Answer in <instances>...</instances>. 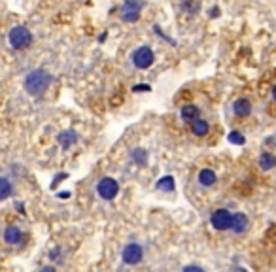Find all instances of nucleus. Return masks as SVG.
I'll return each mask as SVG.
<instances>
[{"mask_svg":"<svg viewBox=\"0 0 276 272\" xmlns=\"http://www.w3.org/2000/svg\"><path fill=\"white\" fill-rule=\"evenodd\" d=\"M104 40H106V32H102V34L98 36V42H104Z\"/></svg>","mask_w":276,"mask_h":272,"instance_id":"c85d7f7f","label":"nucleus"},{"mask_svg":"<svg viewBox=\"0 0 276 272\" xmlns=\"http://www.w3.org/2000/svg\"><path fill=\"white\" fill-rule=\"evenodd\" d=\"M131 159L134 164H138V166H146L148 164V151L142 148H136L131 151Z\"/></svg>","mask_w":276,"mask_h":272,"instance_id":"a211bd4d","label":"nucleus"},{"mask_svg":"<svg viewBox=\"0 0 276 272\" xmlns=\"http://www.w3.org/2000/svg\"><path fill=\"white\" fill-rule=\"evenodd\" d=\"M132 64L136 66V68H140V70H146V68H150L153 61H155V55H153V51L152 48H148V46H142V48H138V50L132 51V57H131Z\"/></svg>","mask_w":276,"mask_h":272,"instance_id":"20e7f679","label":"nucleus"},{"mask_svg":"<svg viewBox=\"0 0 276 272\" xmlns=\"http://www.w3.org/2000/svg\"><path fill=\"white\" fill-rule=\"evenodd\" d=\"M248 227H250V219H248V216L246 214H242V212H237V214H233V219H231V233H235V235H244L246 231H248Z\"/></svg>","mask_w":276,"mask_h":272,"instance_id":"1a4fd4ad","label":"nucleus"},{"mask_svg":"<svg viewBox=\"0 0 276 272\" xmlns=\"http://www.w3.org/2000/svg\"><path fill=\"white\" fill-rule=\"evenodd\" d=\"M233 111H235V115L240 117V119H244V117H248L250 113H252V102L248 99H244V97H240L239 100H235V104H233Z\"/></svg>","mask_w":276,"mask_h":272,"instance_id":"9d476101","label":"nucleus"},{"mask_svg":"<svg viewBox=\"0 0 276 272\" xmlns=\"http://www.w3.org/2000/svg\"><path fill=\"white\" fill-rule=\"evenodd\" d=\"M49 259H51V261H57V263H61V261H62V247H61V246L53 247V249L49 251Z\"/></svg>","mask_w":276,"mask_h":272,"instance_id":"412c9836","label":"nucleus"},{"mask_svg":"<svg viewBox=\"0 0 276 272\" xmlns=\"http://www.w3.org/2000/svg\"><path fill=\"white\" fill-rule=\"evenodd\" d=\"M208 131H210V125H208V121L201 119V117L191 123V133L195 136H206L208 135Z\"/></svg>","mask_w":276,"mask_h":272,"instance_id":"f3484780","label":"nucleus"},{"mask_svg":"<svg viewBox=\"0 0 276 272\" xmlns=\"http://www.w3.org/2000/svg\"><path fill=\"white\" fill-rule=\"evenodd\" d=\"M40 272H57V271H55V267H42Z\"/></svg>","mask_w":276,"mask_h":272,"instance_id":"a878e982","label":"nucleus"},{"mask_svg":"<svg viewBox=\"0 0 276 272\" xmlns=\"http://www.w3.org/2000/svg\"><path fill=\"white\" fill-rule=\"evenodd\" d=\"M155 187L159 191H163V193H172L176 189V184H174V178L172 176H163L155 184Z\"/></svg>","mask_w":276,"mask_h":272,"instance_id":"dca6fc26","label":"nucleus"},{"mask_svg":"<svg viewBox=\"0 0 276 272\" xmlns=\"http://www.w3.org/2000/svg\"><path fill=\"white\" fill-rule=\"evenodd\" d=\"M199 115H201L199 106H195V104H184V106H182L180 117L184 119V121L193 123V121H197V119H199Z\"/></svg>","mask_w":276,"mask_h":272,"instance_id":"f8f14e48","label":"nucleus"},{"mask_svg":"<svg viewBox=\"0 0 276 272\" xmlns=\"http://www.w3.org/2000/svg\"><path fill=\"white\" fill-rule=\"evenodd\" d=\"M96 193H98V197L104 198V200H114L118 197V193H120V184L114 178H102L96 184Z\"/></svg>","mask_w":276,"mask_h":272,"instance_id":"423d86ee","label":"nucleus"},{"mask_svg":"<svg viewBox=\"0 0 276 272\" xmlns=\"http://www.w3.org/2000/svg\"><path fill=\"white\" fill-rule=\"evenodd\" d=\"M13 193H15V187H13L12 180L0 176V200H6V198L13 197Z\"/></svg>","mask_w":276,"mask_h":272,"instance_id":"4468645a","label":"nucleus"},{"mask_svg":"<svg viewBox=\"0 0 276 272\" xmlns=\"http://www.w3.org/2000/svg\"><path fill=\"white\" fill-rule=\"evenodd\" d=\"M144 8V2L140 0H125L121 6V19L125 23H134L140 19V10Z\"/></svg>","mask_w":276,"mask_h":272,"instance_id":"39448f33","label":"nucleus"},{"mask_svg":"<svg viewBox=\"0 0 276 272\" xmlns=\"http://www.w3.org/2000/svg\"><path fill=\"white\" fill-rule=\"evenodd\" d=\"M57 197H59V198H68V197H70V193H68V191H64V193H59Z\"/></svg>","mask_w":276,"mask_h":272,"instance_id":"bb28decb","label":"nucleus"},{"mask_svg":"<svg viewBox=\"0 0 276 272\" xmlns=\"http://www.w3.org/2000/svg\"><path fill=\"white\" fill-rule=\"evenodd\" d=\"M51 82H53V76L49 74L48 70H44V68L31 70L25 78V91L31 97H42L49 89Z\"/></svg>","mask_w":276,"mask_h":272,"instance_id":"f257e3e1","label":"nucleus"},{"mask_svg":"<svg viewBox=\"0 0 276 272\" xmlns=\"http://www.w3.org/2000/svg\"><path fill=\"white\" fill-rule=\"evenodd\" d=\"M231 219H233V212H229L227 208H217L210 216V225L216 231H229L231 229Z\"/></svg>","mask_w":276,"mask_h":272,"instance_id":"0eeeda50","label":"nucleus"},{"mask_svg":"<svg viewBox=\"0 0 276 272\" xmlns=\"http://www.w3.org/2000/svg\"><path fill=\"white\" fill-rule=\"evenodd\" d=\"M182 272H204V271L201 267H197V265H187V267H184Z\"/></svg>","mask_w":276,"mask_h":272,"instance_id":"5701e85b","label":"nucleus"},{"mask_svg":"<svg viewBox=\"0 0 276 272\" xmlns=\"http://www.w3.org/2000/svg\"><path fill=\"white\" fill-rule=\"evenodd\" d=\"M144 259V247L140 246L138 242H129L127 246L121 249V261L125 263V265H138V263H142Z\"/></svg>","mask_w":276,"mask_h":272,"instance_id":"7ed1b4c3","label":"nucleus"},{"mask_svg":"<svg viewBox=\"0 0 276 272\" xmlns=\"http://www.w3.org/2000/svg\"><path fill=\"white\" fill-rule=\"evenodd\" d=\"M201 8V4L197 0H182V10L187 13H197Z\"/></svg>","mask_w":276,"mask_h":272,"instance_id":"6ab92c4d","label":"nucleus"},{"mask_svg":"<svg viewBox=\"0 0 276 272\" xmlns=\"http://www.w3.org/2000/svg\"><path fill=\"white\" fill-rule=\"evenodd\" d=\"M57 140H59V146L62 149H70L74 144L78 142V133H76V131H72V129H68V131H62V133H59Z\"/></svg>","mask_w":276,"mask_h":272,"instance_id":"9b49d317","label":"nucleus"},{"mask_svg":"<svg viewBox=\"0 0 276 272\" xmlns=\"http://www.w3.org/2000/svg\"><path fill=\"white\" fill-rule=\"evenodd\" d=\"M8 42H10V46L13 50H25V48H29L32 44V34H31V30L27 27L17 25L10 30Z\"/></svg>","mask_w":276,"mask_h":272,"instance_id":"f03ea898","label":"nucleus"},{"mask_svg":"<svg viewBox=\"0 0 276 272\" xmlns=\"http://www.w3.org/2000/svg\"><path fill=\"white\" fill-rule=\"evenodd\" d=\"M259 166H261L263 170H273V168L276 166L275 153H271V151H263V153L259 155Z\"/></svg>","mask_w":276,"mask_h":272,"instance_id":"2eb2a0df","label":"nucleus"},{"mask_svg":"<svg viewBox=\"0 0 276 272\" xmlns=\"http://www.w3.org/2000/svg\"><path fill=\"white\" fill-rule=\"evenodd\" d=\"M233 272H248V271H246L244 267H237V269H235V271H233Z\"/></svg>","mask_w":276,"mask_h":272,"instance_id":"cd10ccee","label":"nucleus"},{"mask_svg":"<svg viewBox=\"0 0 276 272\" xmlns=\"http://www.w3.org/2000/svg\"><path fill=\"white\" fill-rule=\"evenodd\" d=\"M64 178H66V174H57V176L53 178V184H51V186L55 187L57 184H61V180H64Z\"/></svg>","mask_w":276,"mask_h":272,"instance_id":"b1692460","label":"nucleus"},{"mask_svg":"<svg viewBox=\"0 0 276 272\" xmlns=\"http://www.w3.org/2000/svg\"><path fill=\"white\" fill-rule=\"evenodd\" d=\"M4 242L8 246H21L25 242V233L21 227L17 225H8L4 231Z\"/></svg>","mask_w":276,"mask_h":272,"instance_id":"6e6552de","label":"nucleus"},{"mask_svg":"<svg viewBox=\"0 0 276 272\" xmlns=\"http://www.w3.org/2000/svg\"><path fill=\"white\" fill-rule=\"evenodd\" d=\"M197 180H199V184L203 187H214L217 182V176L212 168H203V170L199 172V178H197Z\"/></svg>","mask_w":276,"mask_h":272,"instance_id":"ddd939ff","label":"nucleus"},{"mask_svg":"<svg viewBox=\"0 0 276 272\" xmlns=\"http://www.w3.org/2000/svg\"><path fill=\"white\" fill-rule=\"evenodd\" d=\"M208 13H210V17H219V8H212Z\"/></svg>","mask_w":276,"mask_h":272,"instance_id":"393cba45","label":"nucleus"},{"mask_svg":"<svg viewBox=\"0 0 276 272\" xmlns=\"http://www.w3.org/2000/svg\"><path fill=\"white\" fill-rule=\"evenodd\" d=\"M273 99H275V102H276V85H275V89H273Z\"/></svg>","mask_w":276,"mask_h":272,"instance_id":"c756f323","label":"nucleus"},{"mask_svg":"<svg viewBox=\"0 0 276 272\" xmlns=\"http://www.w3.org/2000/svg\"><path fill=\"white\" fill-rule=\"evenodd\" d=\"M227 138H229V142H231V144H235V146H244V144H246V138L240 135L239 131H233V133H229Z\"/></svg>","mask_w":276,"mask_h":272,"instance_id":"aec40b11","label":"nucleus"},{"mask_svg":"<svg viewBox=\"0 0 276 272\" xmlns=\"http://www.w3.org/2000/svg\"><path fill=\"white\" fill-rule=\"evenodd\" d=\"M132 91H134V93H148V91H152V87L148 85V83H140V85L132 87Z\"/></svg>","mask_w":276,"mask_h":272,"instance_id":"4be33fe9","label":"nucleus"}]
</instances>
